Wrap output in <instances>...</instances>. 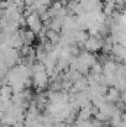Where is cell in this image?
<instances>
[{"label": "cell", "mask_w": 126, "mask_h": 127, "mask_svg": "<svg viewBox=\"0 0 126 127\" xmlns=\"http://www.w3.org/2000/svg\"><path fill=\"white\" fill-rule=\"evenodd\" d=\"M104 46V41L101 40L100 36H90L86 42L84 43V48L86 49V52H98L99 49H103Z\"/></svg>", "instance_id": "cell-1"}, {"label": "cell", "mask_w": 126, "mask_h": 127, "mask_svg": "<svg viewBox=\"0 0 126 127\" xmlns=\"http://www.w3.org/2000/svg\"><path fill=\"white\" fill-rule=\"evenodd\" d=\"M27 20V26L31 31H34L35 33H40L43 30V25H42L41 17L37 14H31L30 16L26 17Z\"/></svg>", "instance_id": "cell-2"}, {"label": "cell", "mask_w": 126, "mask_h": 127, "mask_svg": "<svg viewBox=\"0 0 126 127\" xmlns=\"http://www.w3.org/2000/svg\"><path fill=\"white\" fill-rule=\"evenodd\" d=\"M14 95V90L10 85H2L1 88V97H6V99H12Z\"/></svg>", "instance_id": "cell-7"}, {"label": "cell", "mask_w": 126, "mask_h": 127, "mask_svg": "<svg viewBox=\"0 0 126 127\" xmlns=\"http://www.w3.org/2000/svg\"><path fill=\"white\" fill-rule=\"evenodd\" d=\"M51 1H52V0H51Z\"/></svg>", "instance_id": "cell-8"}, {"label": "cell", "mask_w": 126, "mask_h": 127, "mask_svg": "<svg viewBox=\"0 0 126 127\" xmlns=\"http://www.w3.org/2000/svg\"><path fill=\"white\" fill-rule=\"evenodd\" d=\"M120 100H121V94H120V91H119L116 88L111 86V88L109 89L108 94H106V101H108V102H111V104H115V102L118 104Z\"/></svg>", "instance_id": "cell-4"}, {"label": "cell", "mask_w": 126, "mask_h": 127, "mask_svg": "<svg viewBox=\"0 0 126 127\" xmlns=\"http://www.w3.org/2000/svg\"><path fill=\"white\" fill-rule=\"evenodd\" d=\"M19 33H20L25 46H31V43L34 42V40H35V32L34 31H31V30H21V31H19Z\"/></svg>", "instance_id": "cell-5"}, {"label": "cell", "mask_w": 126, "mask_h": 127, "mask_svg": "<svg viewBox=\"0 0 126 127\" xmlns=\"http://www.w3.org/2000/svg\"><path fill=\"white\" fill-rule=\"evenodd\" d=\"M104 15L105 16H111L114 15L115 10H116V2L115 0H106L104 2Z\"/></svg>", "instance_id": "cell-6"}, {"label": "cell", "mask_w": 126, "mask_h": 127, "mask_svg": "<svg viewBox=\"0 0 126 127\" xmlns=\"http://www.w3.org/2000/svg\"><path fill=\"white\" fill-rule=\"evenodd\" d=\"M34 84L37 89H44L48 83H49V75L46 70L39 72V73H34Z\"/></svg>", "instance_id": "cell-3"}]
</instances>
